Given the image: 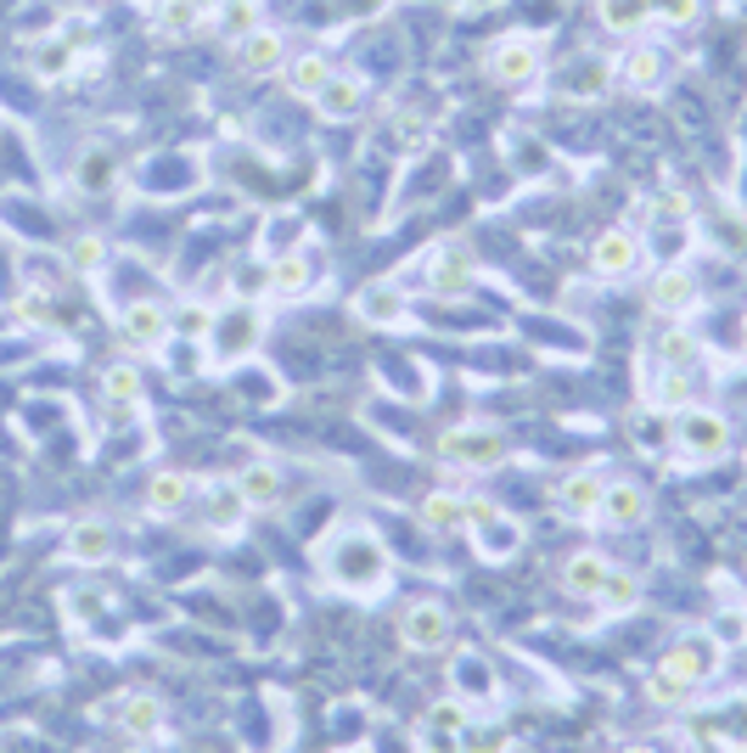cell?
<instances>
[{"label":"cell","instance_id":"1","mask_svg":"<svg viewBox=\"0 0 747 753\" xmlns=\"http://www.w3.org/2000/svg\"><path fill=\"white\" fill-rule=\"evenodd\" d=\"M439 456H444L450 467H472V472L501 467V461H506V434L489 428V423H456V428L439 434Z\"/></svg>","mask_w":747,"mask_h":753},{"label":"cell","instance_id":"2","mask_svg":"<svg viewBox=\"0 0 747 753\" xmlns=\"http://www.w3.org/2000/svg\"><path fill=\"white\" fill-rule=\"evenodd\" d=\"M675 445H681L686 456H697V461H714V456H725V445H730V423H725L719 410L686 405V410H675Z\"/></svg>","mask_w":747,"mask_h":753},{"label":"cell","instance_id":"3","mask_svg":"<svg viewBox=\"0 0 747 753\" xmlns=\"http://www.w3.org/2000/svg\"><path fill=\"white\" fill-rule=\"evenodd\" d=\"M399 635H405V647H417V652L450 647V635H456L450 608H444V602H410V608L399 613Z\"/></svg>","mask_w":747,"mask_h":753},{"label":"cell","instance_id":"4","mask_svg":"<svg viewBox=\"0 0 747 753\" xmlns=\"http://www.w3.org/2000/svg\"><path fill=\"white\" fill-rule=\"evenodd\" d=\"M119 338H124L130 349H141V355L163 349V344L175 338V326H170V309H163V304H152V298L130 304V309L119 315Z\"/></svg>","mask_w":747,"mask_h":753},{"label":"cell","instance_id":"5","mask_svg":"<svg viewBox=\"0 0 747 753\" xmlns=\"http://www.w3.org/2000/svg\"><path fill=\"white\" fill-rule=\"evenodd\" d=\"M534 73H540V40H534V34L494 40V51H489V79H501V85H529Z\"/></svg>","mask_w":747,"mask_h":753},{"label":"cell","instance_id":"6","mask_svg":"<svg viewBox=\"0 0 747 753\" xmlns=\"http://www.w3.org/2000/svg\"><path fill=\"white\" fill-rule=\"evenodd\" d=\"M422 282L439 293V298H456V293H467L472 287V254L461 242H439L433 254H422Z\"/></svg>","mask_w":747,"mask_h":753},{"label":"cell","instance_id":"7","mask_svg":"<svg viewBox=\"0 0 747 753\" xmlns=\"http://www.w3.org/2000/svg\"><path fill=\"white\" fill-rule=\"evenodd\" d=\"M635 265H641V242H635V231L613 225V231L596 236V247H591V271H596V276H630Z\"/></svg>","mask_w":747,"mask_h":753},{"label":"cell","instance_id":"8","mask_svg":"<svg viewBox=\"0 0 747 753\" xmlns=\"http://www.w3.org/2000/svg\"><path fill=\"white\" fill-rule=\"evenodd\" d=\"M646 304H652L657 315H686V309L697 304V276H692L686 265L657 271V276H652V287H646Z\"/></svg>","mask_w":747,"mask_h":753},{"label":"cell","instance_id":"9","mask_svg":"<svg viewBox=\"0 0 747 753\" xmlns=\"http://www.w3.org/2000/svg\"><path fill=\"white\" fill-rule=\"evenodd\" d=\"M602 495H607V478L602 472H567L556 484V512L567 518H596L602 512Z\"/></svg>","mask_w":747,"mask_h":753},{"label":"cell","instance_id":"10","mask_svg":"<svg viewBox=\"0 0 747 753\" xmlns=\"http://www.w3.org/2000/svg\"><path fill=\"white\" fill-rule=\"evenodd\" d=\"M309 102L320 108V119H355V113L366 108V85H360L355 73H331Z\"/></svg>","mask_w":747,"mask_h":753},{"label":"cell","instance_id":"11","mask_svg":"<svg viewBox=\"0 0 747 753\" xmlns=\"http://www.w3.org/2000/svg\"><path fill=\"white\" fill-rule=\"evenodd\" d=\"M607 573H613V562H607L602 551H573V557L562 562V591H567V597H596Z\"/></svg>","mask_w":747,"mask_h":753},{"label":"cell","instance_id":"12","mask_svg":"<svg viewBox=\"0 0 747 753\" xmlns=\"http://www.w3.org/2000/svg\"><path fill=\"white\" fill-rule=\"evenodd\" d=\"M399 315H405V293H399L393 282H366V287L355 293V320L388 326V320H399Z\"/></svg>","mask_w":747,"mask_h":753},{"label":"cell","instance_id":"13","mask_svg":"<svg viewBox=\"0 0 747 753\" xmlns=\"http://www.w3.org/2000/svg\"><path fill=\"white\" fill-rule=\"evenodd\" d=\"M596 518L613 523V529H635V523L646 518V489H641V484H607Z\"/></svg>","mask_w":747,"mask_h":753},{"label":"cell","instance_id":"14","mask_svg":"<svg viewBox=\"0 0 747 753\" xmlns=\"http://www.w3.org/2000/svg\"><path fill=\"white\" fill-rule=\"evenodd\" d=\"M236 57H242V68L247 73H270V68H282L287 62V40H282V29H254L242 45H236Z\"/></svg>","mask_w":747,"mask_h":753},{"label":"cell","instance_id":"15","mask_svg":"<svg viewBox=\"0 0 747 753\" xmlns=\"http://www.w3.org/2000/svg\"><path fill=\"white\" fill-rule=\"evenodd\" d=\"M68 557H73V562H85V568L108 562V557H113V529H108L102 518L73 523V529H68Z\"/></svg>","mask_w":747,"mask_h":753},{"label":"cell","instance_id":"16","mask_svg":"<svg viewBox=\"0 0 747 753\" xmlns=\"http://www.w3.org/2000/svg\"><path fill=\"white\" fill-rule=\"evenodd\" d=\"M236 489H242V500H247V512H254V507H276V500H282V467L247 461V467L236 472Z\"/></svg>","mask_w":747,"mask_h":753},{"label":"cell","instance_id":"17","mask_svg":"<svg viewBox=\"0 0 747 753\" xmlns=\"http://www.w3.org/2000/svg\"><path fill=\"white\" fill-rule=\"evenodd\" d=\"M646 399H652L657 410H686V405H692V372L657 366V377H646Z\"/></svg>","mask_w":747,"mask_h":753},{"label":"cell","instance_id":"18","mask_svg":"<svg viewBox=\"0 0 747 753\" xmlns=\"http://www.w3.org/2000/svg\"><path fill=\"white\" fill-rule=\"evenodd\" d=\"M242 518H247L242 489H236V484H214V489H208V529H214V535H236Z\"/></svg>","mask_w":747,"mask_h":753},{"label":"cell","instance_id":"19","mask_svg":"<svg viewBox=\"0 0 747 753\" xmlns=\"http://www.w3.org/2000/svg\"><path fill=\"white\" fill-rule=\"evenodd\" d=\"M197 23H203L197 0H163V7L152 12V29H157L163 40H186V34H197Z\"/></svg>","mask_w":747,"mask_h":753},{"label":"cell","instance_id":"20","mask_svg":"<svg viewBox=\"0 0 747 753\" xmlns=\"http://www.w3.org/2000/svg\"><path fill=\"white\" fill-rule=\"evenodd\" d=\"M708 663H714V658H708L697 641H681V647H669V652L657 658L663 675H675V681H686V686H697V681L708 675Z\"/></svg>","mask_w":747,"mask_h":753},{"label":"cell","instance_id":"21","mask_svg":"<svg viewBox=\"0 0 747 753\" xmlns=\"http://www.w3.org/2000/svg\"><path fill=\"white\" fill-rule=\"evenodd\" d=\"M192 489H197V484L170 467V472H157V478L146 484V507H152V512H181L186 500H192Z\"/></svg>","mask_w":747,"mask_h":753},{"label":"cell","instance_id":"22","mask_svg":"<svg viewBox=\"0 0 747 753\" xmlns=\"http://www.w3.org/2000/svg\"><path fill=\"white\" fill-rule=\"evenodd\" d=\"M618 73H624V85L652 91L657 79H663V51H657V45H630V51H624V62H618Z\"/></svg>","mask_w":747,"mask_h":753},{"label":"cell","instance_id":"23","mask_svg":"<svg viewBox=\"0 0 747 753\" xmlns=\"http://www.w3.org/2000/svg\"><path fill=\"white\" fill-rule=\"evenodd\" d=\"M214 12H219L214 29H219V40H231V45H242L247 34L259 29V7H254V0H219Z\"/></svg>","mask_w":747,"mask_h":753},{"label":"cell","instance_id":"24","mask_svg":"<svg viewBox=\"0 0 747 753\" xmlns=\"http://www.w3.org/2000/svg\"><path fill=\"white\" fill-rule=\"evenodd\" d=\"M119 725L135 731V736H152V731L163 725V703H157L152 692H130V698L119 703Z\"/></svg>","mask_w":747,"mask_h":753},{"label":"cell","instance_id":"25","mask_svg":"<svg viewBox=\"0 0 747 753\" xmlns=\"http://www.w3.org/2000/svg\"><path fill=\"white\" fill-rule=\"evenodd\" d=\"M265 287H270L276 298H304V293H309V265H304L298 254H282V260L270 265Z\"/></svg>","mask_w":747,"mask_h":753},{"label":"cell","instance_id":"26","mask_svg":"<svg viewBox=\"0 0 747 753\" xmlns=\"http://www.w3.org/2000/svg\"><path fill=\"white\" fill-rule=\"evenodd\" d=\"M703 360V344L692 338L686 326H675V332H663V344H657V366H675V372H692Z\"/></svg>","mask_w":747,"mask_h":753},{"label":"cell","instance_id":"27","mask_svg":"<svg viewBox=\"0 0 747 753\" xmlns=\"http://www.w3.org/2000/svg\"><path fill=\"white\" fill-rule=\"evenodd\" d=\"M108 265V242L96 236V231H79L73 242H68V271L73 276H96Z\"/></svg>","mask_w":747,"mask_h":753},{"label":"cell","instance_id":"28","mask_svg":"<svg viewBox=\"0 0 747 753\" xmlns=\"http://www.w3.org/2000/svg\"><path fill=\"white\" fill-rule=\"evenodd\" d=\"M102 394H108V405H113V410H130V405L141 399V372H135L130 360L108 366V372H102Z\"/></svg>","mask_w":747,"mask_h":753},{"label":"cell","instance_id":"29","mask_svg":"<svg viewBox=\"0 0 747 753\" xmlns=\"http://www.w3.org/2000/svg\"><path fill=\"white\" fill-rule=\"evenodd\" d=\"M331 73H338V68H331V62H326L320 51H304V57H298V62L287 68V85H293L298 96H315V91L326 85Z\"/></svg>","mask_w":747,"mask_h":753},{"label":"cell","instance_id":"30","mask_svg":"<svg viewBox=\"0 0 747 753\" xmlns=\"http://www.w3.org/2000/svg\"><path fill=\"white\" fill-rule=\"evenodd\" d=\"M214 320H219V315H214L208 304H197V298H186V304L170 315V326L181 332V338H192V344H208V338H214Z\"/></svg>","mask_w":747,"mask_h":753},{"label":"cell","instance_id":"31","mask_svg":"<svg viewBox=\"0 0 747 753\" xmlns=\"http://www.w3.org/2000/svg\"><path fill=\"white\" fill-rule=\"evenodd\" d=\"M596 602H602L607 613H630V608L641 602V579H635V573H618V568H613V573L602 579V591H596Z\"/></svg>","mask_w":747,"mask_h":753},{"label":"cell","instance_id":"32","mask_svg":"<svg viewBox=\"0 0 747 753\" xmlns=\"http://www.w3.org/2000/svg\"><path fill=\"white\" fill-rule=\"evenodd\" d=\"M652 18V0H602V23L613 34H635Z\"/></svg>","mask_w":747,"mask_h":753},{"label":"cell","instance_id":"33","mask_svg":"<svg viewBox=\"0 0 747 753\" xmlns=\"http://www.w3.org/2000/svg\"><path fill=\"white\" fill-rule=\"evenodd\" d=\"M113 181H119V163H113V152L91 146L85 157H79V186H85V192H108Z\"/></svg>","mask_w":747,"mask_h":753},{"label":"cell","instance_id":"34","mask_svg":"<svg viewBox=\"0 0 747 753\" xmlns=\"http://www.w3.org/2000/svg\"><path fill=\"white\" fill-rule=\"evenodd\" d=\"M422 523L433 535H456L461 529V495H428L422 500Z\"/></svg>","mask_w":747,"mask_h":753},{"label":"cell","instance_id":"35","mask_svg":"<svg viewBox=\"0 0 747 753\" xmlns=\"http://www.w3.org/2000/svg\"><path fill=\"white\" fill-rule=\"evenodd\" d=\"M34 73H40V79H68V73H73V45H68V40L34 45Z\"/></svg>","mask_w":747,"mask_h":753},{"label":"cell","instance_id":"36","mask_svg":"<svg viewBox=\"0 0 747 753\" xmlns=\"http://www.w3.org/2000/svg\"><path fill=\"white\" fill-rule=\"evenodd\" d=\"M428 725H433L439 736H461V731H467V703H461V698L433 703V709H428Z\"/></svg>","mask_w":747,"mask_h":753},{"label":"cell","instance_id":"37","mask_svg":"<svg viewBox=\"0 0 747 753\" xmlns=\"http://www.w3.org/2000/svg\"><path fill=\"white\" fill-rule=\"evenodd\" d=\"M646 692H652V703H657V709H681V703H692V692H697V686H686V681H675V675H663V669H657Z\"/></svg>","mask_w":747,"mask_h":753},{"label":"cell","instance_id":"38","mask_svg":"<svg viewBox=\"0 0 747 753\" xmlns=\"http://www.w3.org/2000/svg\"><path fill=\"white\" fill-rule=\"evenodd\" d=\"M456 675H461V698H489V692H494L489 663H478V658H461V663H456Z\"/></svg>","mask_w":747,"mask_h":753},{"label":"cell","instance_id":"39","mask_svg":"<svg viewBox=\"0 0 747 753\" xmlns=\"http://www.w3.org/2000/svg\"><path fill=\"white\" fill-rule=\"evenodd\" d=\"M652 18L686 29V23H697V0H652Z\"/></svg>","mask_w":747,"mask_h":753},{"label":"cell","instance_id":"40","mask_svg":"<svg viewBox=\"0 0 747 753\" xmlns=\"http://www.w3.org/2000/svg\"><path fill=\"white\" fill-rule=\"evenodd\" d=\"M483 529H489V540H483L489 557H512V546H518V529H512V523L494 518V523H483Z\"/></svg>","mask_w":747,"mask_h":753},{"label":"cell","instance_id":"41","mask_svg":"<svg viewBox=\"0 0 747 753\" xmlns=\"http://www.w3.org/2000/svg\"><path fill=\"white\" fill-rule=\"evenodd\" d=\"M18 315H23V320H45V315H51V298H45V293H18Z\"/></svg>","mask_w":747,"mask_h":753},{"label":"cell","instance_id":"42","mask_svg":"<svg viewBox=\"0 0 747 753\" xmlns=\"http://www.w3.org/2000/svg\"><path fill=\"white\" fill-rule=\"evenodd\" d=\"M630 434H635L641 445H657V439H663V423H652V410H635V423H630Z\"/></svg>","mask_w":747,"mask_h":753},{"label":"cell","instance_id":"43","mask_svg":"<svg viewBox=\"0 0 747 753\" xmlns=\"http://www.w3.org/2000/svg\"><path fill=\"white\" fill-rule=\"evenodd\" d=\"M719 247H730V254H741V247H747V231L736 225V220H719V236H714Z\"/></svg>","mask_w":747,"mask_h":753},{"label":"cell","instance_id":"44","mask_svg":"<svg viewBox=\"0 0 747 753\" xmlns=\"http://www.w3.org/2000/svg\"><path fill=\"white\" fill-rule=\"evenodd\" d=\"M197 7H203V12H214V7H219V0H197Z\"/></svg>","mask_w":747,"mask_h":753},{"label":"cell","instance_id":"45","mask_svg":"<svg viewBox=\"0 0 747 753\" xmlns=\"http://www.w3.org/2000/svg\"><path fill=\"white\" fill-rule=\"evenodd\" d=\"M741 349H747V320H741Z\"/></svg>","mask_w":747,"mask_h":753},{"label":"cell","instance_id":"46","mask_svg":"<svg viewBox=\"0 0 747 753\" xmlns=\"http://www.w3.org/2000/svg\"><path fill=\"white\" fill-rule=\"evenodd\" d=\"M741 731H747V703H741Z\"/></svg>","mask_w":747,"mask_h":753},{"label":"cell","instance_id":"47","mask_svg":"<svg viewBox=\"0 0 747 753\" xmlns=\"http://www.w3.org/2000/svg\"><path fill=\"white\" fill-rule=\"evenodd\" d=\"M624 753H652V747H624Z\"/></svg>","mask_w":747,"mask_h":753},{"label":"cell","instance_id":"48","mask_svg":"<svg viewBox=\"0 0 747 753\" xmlns=\"http://www.w3.org/2000/svg\"><path fill=\"white\" fill-rule=\"evenodd\" d=\"M708 753H725V747H708Z\"/></svg>","mask_w":747,"mask_h":753}]
</instances>
